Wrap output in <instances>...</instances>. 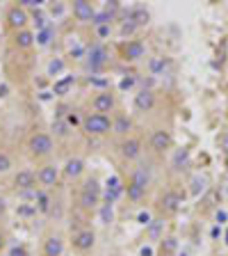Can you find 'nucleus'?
<instances>
[{"mask_svg":"<svg viewBox=\"0 0 228 256\" xmlns=\"http://www.w3.org/2000/svg\"><path fill=\"white\" fill-rule=\"evenodd\" d=\"M82 131L87 133V135H108L112 131V119L108 115H98V112H92L82 119Z\"/></svg>","mask_w":228,"mask_h":256,"instance_id":"f257e3e1","label":"nucleus"},{"mask_svg":"<svg viewBox=\"0 0 228 256\" xmlns=\"http://www.w3.org/2000/svg\"><path fill=\"white\" fill-rule=\"evenodd\" d=\"M108 60H110L108 48H105L103 44H94L92 48L87 50V62H85V69H87L89 73H98V71L108 64Z\"/></svg>","mask_w":228,"mask_h":256,"instance_id":"f03ea898","label":"nucleus"},{"mask_svg":"<svg viewBox=\"0 0 228 256\" xmlns=\"http://www.w3.org/2000/svg\"><path fill=\"white\" fill-rule=\"evenodd\" d=\"M27 149H30V153H32V156L44 158V156L53 153V149H55L53 137H50L48 133H34V135L30 137V142H27Z\"/></svg>","mask_w":228,"mask_h":256,"instance_id":"7ed1b4c3","label":"nucleus"},{"mask_svg":"<svg viewBox=\"0 0 228 256\" xmlns=\"http://www.w3.org/2000/svg\"><path fill=\"white\" fill-rule=\"evenodd\" d=\"M123 192H125V186H123V181H121V176H116V174L108 176V181H105V186H103L105 204H110V206H112V204L116 202Z\"/></svg>","mask_w":228,"mask_h":256,"instance_id":"20e7f679","label":"nucleus"},{"mask_svg":"<svg viewBox=\"0 0 228 256\" xmlns=\"http://www.w3.org/2000/svg\"><path fill=\"white\" fill-rule=\"evenodd\" d=\"M114 105H116V98H114V94L110 92V89L98 92L96 96H94V101H92L94 112H98V115H108V112H112Z\"/></svg>","mask_w":228,"mask_h":256,"instance_id":"39448f33","label":"nucleus"},{"mask_svg":"<svg viewBox=\"0 0 228 256\" xmlns=\"http://www.w3.org/2000/svg\"><path fill=\"white\" fill-rule=\"evenodd\" d=\"M27 21H30V14H27L21 5L9 7V11H7V23H9V27H14L16 32H21V30H25Z\"/></svg>","mask_w":228,"mask_h":256,"instance_id":"423d86ee","label":"nucleus"},{"mask_svg":"<svg viewBox=\"0 0 228 256\" xmlns=\"http://www.w3.org/2000/svg\"><path fill=\"white\" fill-rule=\"evenodd\" d=\"M60 179V167L57 165H44V167L37 172V181L41 183L44 188H53Z\"/></svg>","mask_w":228,"mask_h":256,"instance_id":"0eeeda50","label":"nucleus"},{"mask_svg":"<svg viewBox=\"0 0 228 256\" xmlns=\"http://www.w3.org/2000/svg\"><path fill=\"white\" fill-rule=\"evenodd\" d=\"M94 243H96V234L92 229H82L73 236V247L78 252H89L94 247Z\"/></svg>","mask_w":228,"mask_h":256,"instance_id":"6e6552de","label":"nucleus"},{"mask_svg":"<svg viewBox=\"0 0 228 256\" xmlns=\"http://www.w3.org/2000/svg\"><path fill=\"white\" fill-rule=\"evenodd\" d=\"M94 14H96V9L92 7V2H85V0H76L73 2V16L80 23H92Z\"/></svg>","mask_w":228,"mask_h":256,"instance_id":"1a4fd4ad","label":"nucleus"},{"mask_svg":"<svg viewBox=\"0 0 228 256\" xmlns=\"http://www.w3.org/2000/svg\"><path fill=\"white\" fill-rule=\"evenodd\" d=\"M14 186H16V190L37 188V174H34L32 169H21V172L14 176Z\"/></svg>","mask_w":228,"mask_h":256,"instance_id":"9d476101","label":"nucleus"},{"mask_svg":"<svg viewBox=\"0 0 228 256\" xmlns=\"http://www.w3.org/2000/svg\"><path fill=\"white\" fill-rule=\"evenodd\" d=\"M123 55L128 62H137L141 60L144 55H146V46H144V41H139V39H135V41H128L123 48Z\"/></svg>","mask_w":228,"mask_h":256,"instance_id":"9b49d317","label":"nucleus"},{"mask_svg":"<svg viewBox=\"0 0 228 256\" xmlns=\"http://www.w3.org/2000/svg\"><path fill=\"white\" fill-rule=\"evenodd\" d=\"M62 252H64V240H62V236H48L44 243V256H62Z\"/></svg>","mask_w":228,"mask_h":256,"instance_id":"f8f14e48","label":"nucleus"},{"mask_svg":"<svg viewBox=\"0 0 228 256\" xmlns=\"http://www.w3.org/2000/svg\"><path fill=\"white\" fill-rule=\"evenodd\" d=\"M153 103H155V96H153L151 89H141V92L135 94V108L139 112H148L153 108Z\"/></svg>","mask_w":228,"mask_h":256,"instance_id":"ddd939ff","label":"nucleus"},{"mask_svg":"<svg viewBox=\"0 0 228 256\" xmlns=\"http://www.w3.org/2000/svg\"><path fill=\"white\" fill-rule=\"evenodd\" d=\"M139 153H141V142L139 140H125L123 144H121V156H123L125 160H135L139 158Z\"/></svg>","mask_w":228,"mask_h":256,"instance_id":"4468645a","label":"nucleus"},{"mask_svg":"<svg viewBox=\"0 0 228 256\" xmlns=\"http://www.w3.org/2000/svg\"><path fill=\"white\" fill-rule=\"evenodd\" d=\"M85 172V160L82 158H69L64 165V176L66 179H78Z\"/></svg>","mask_w":228,"mask_h":256,"instance_id":"2eb2a0df","label":"nucleus"},{"mask_svg":"<svg viewBox=\"0 0 228 256\" xmlns=\"http://www.w3.org/2000/svg\"><path fill=\"white\" fill-rule=\"evenodd\" d=\"M130 131H132V119L128 115H119L112 121V133H116V135H128Z\"/></svg>","mask_w":228,"mask_h":256,"instance_id":"dca6fc26","label":"nucleus"},{"mask_svg":"<svg viewBox=\"0 0 228 256\" xmlns=\"http://www.w3.org/2000/svg\"><path fill=\"white\" fill-rule=\"evenodd\" d=\"M169 144H171V135L167 131H155L151 135V147L155 151H164V149H169Z\"/></svg>","mask_w":228,"mask_h":256,"instance_id":"f3484780","label":"nucleus"},{"mask_svg":"<svg viewBox=\"0 0 228 256\" xmlns=\"http://www.w3.org/2000/svg\"><path fill=\"white\" fill-rule=\"evenodd\" d=\"M73 85H76V78H73V76H64V78H60V80H55L53 94H55V96H64V94L69 92Z\"/></svg>","mask_w":228,"mask_h":256,"instance_id":"a211bd4d","label":"nucleus"},{"mask_svg":"<svg viewBox=\"0 0 228 256\" xmlns=\"http://www.w3.org/2000/svg\"><path fill=\"white\" fill-rule=\"evenodd\" d=\"M14 44H16L18 48H30V46H34V32H30V30H21V32H16Z\"/></svg>","mask_w":228,"mask_h":256,"instance_id":"6ab92c4d","label":"nucleus"},{"mask_svg":"<svg viewBox=\"0 0 228 256\" xmlns=\"http://www.w3.org/2000/svg\"><path fill=\"white\" fill-rule=\"evenodd\" d=\"M128 18H130L137 27H141V25H146V23H148V11L144 9V7H135V9L130 11V16H128Z\"/></svg>","mask_w":228,"mask_h":256,"instance_id":"aec40b11","label":"nucleus"},{"mask_svg":"<svg viewBox=\"0 0 228 256\" xmlns=\"http://www.w3.org/2000/svg\"><path fill=\"white\" fill-rule=\"evenodd\" d=\"M125 195H128V199L130 202H139V199H144V195H146V188L137 186V183H128V188H125Z\"/></svg>","mask_w":228,"mask_h":256,"instance_id":"412c9836","label":"nucleus"},{"mask_svg":"<svg viewBox=\"0 0 228 256\" xmlns=\"http://www.w3.org/2000/svg\"><path fill=\"white\" fill-rule=\"evenodd\" d=\"M82 192H89V195H96V197H103V186L98 183V179H87L82 183Z\"/></svg>","mask_w":228,"mask_h":256,"instance_id":"4be33fe9","label":"nucleus"},{"mask_svg":"<svg viewBox=\"0 0 228 256\" xmlns=\"http://www.w3.org/2000/svg\"><path fill=\"white\" fill-rule=\"evenodd\" d=\"M178 204H180V197L176 195V192H167V195L162 197V208L169 213H174L176 208H178Z\"/></svg>","mask_w":228,"mask_h":256,"instance_id":"5701e85b","label":"nucleus"},{"mask_svg":"<svg viewBox=\"0 0 228 256\" xmlns=\"http://www.w3.org/2000/svg\"><path fill=\"white\" fill-rule=\"evenodd\" d=\"M50 195L48 192H44V190H39V197H37V202H34V206H37V211L39 213H48L50 211Z\"/></svg>","mask_w":228,"mask_h":256,"instance_id":"b1692460","label":"nucleus"},{"mask_svg":"<svg viewBox=\"0 0 228 256\" xmlns=\"http://www.w3.org/2000/svg\"><path fill=\"white\" fill-rule=\"evenodd\" d=\"M53 34H55L53 25H48L46 30H41V32L34 34V44H39V46H48V44H50V39H53Z\"/></svg>","mask_w":228,"mask_h":256,"instance_id":"393cba45","label":"nucleus"},{"mask_svg":"<svg viewBox=\"0 0 228 256\" xmlns=\"http://www.w3.org/2000/svg\"><path fill=\"white\" fill-rule=\"evenodd\" d=\"M98 202H101V197L89 195V192H80V206H82V208L92 211V208H96V206H98Z\"/></svg>","mask_w":228,"mask_h":256,"instance_id":"a878e982","label":"nucleus"},{"mask_svg":"<svg viewBox=\"0 0 228 256\" xmlns=\"http://www.w3.org/2000/svg\"><path fill=\"white\" fill-rule=\"evenodd\" d=\"M169 66V60H164V57H155V60L148 62V69H151L153 76H160V73H164V69Z\"/></svg>","mask_w":228,"mask_h":256,"instance_id":"bb28decb","label":"nucleus"},{"mask_svg":"<svg viewBox=\"0 0 228 256\" xmlns=\"http://www.w3.org/2000/svg\"><path fill=\"white\" fill-rule=\"evenodd\" d=\"M132 183H137V186H141V188L148 186V169L144 167V165H141L135 174H132Z\"/></svg>","mask_w":228,"mask_h":256,"instance_id":"cd10ccee","label":"nucleus"},{"mask_svg":"<svg viewBox=\"0 0 228 256\" xmlns=\"http://www.w3.org/2000/svg\"><path fill=\"white\" fill-rule=\"evenodd\" d=\"M46 71H48V76H60V73H62V71H64V60H62V57H55V60H50L48 62V69H46Z\"/></svg>","mask_w":228,"mask_h":256,"instance_id":"c85d7f7f","label":"nucleus"},{"mask_svg":"<svg viewBox=\"0 0 228 256\" xmlns=\"http://www.w3.org/2000/svg\"><path fill=\"white\" fill-rule=\"evenodd\" d=\"M16 213L21 218H32V215H37V206H34V204H18Z\"/></svg>","mask_w":228,"mask_h":256,"instance_id":"c756f323","label":"nucleus"},{"mask_svg":"<svg viewBox=\"0 0 228 256\" xmlns=\"http://www.w3.org/2000/svg\"><path fill=\"white\" fill-rule=\"evenodd\" d=\"M53 133L57 137H66V135H69V126H66V121L64 119H55L53 121Z\"/></svg>","mask_w":228,"mask_h":256,"instance_id":"7c9ffc66","label":"nucleus"},{"mask_svg":"<svg viewBox=\"0 0 228 256\" xmlns=\"http://www.w3.org/2000/svg\"><path fill=\"white\" fill-rule=\"evenodd\" d=\"M16 192H18V199H23V202H37L39 197L37 188H27V190H16Z\"/></svg>","mask_w":228,"mask_h":256,"instance_id":"2f4dec72","label":"nucleus"},{"mask_svg":"<svg viewBox=\"0 0 228 256\" xmlns=\"http://www.w3.org/2000/svg\"><path fill=\"white\" fill-rule=\"evenodd\" d=\"M110 21H112V16H110L108 11H96V14H94V21H92V25H110Z\"/></svg>","mask_w":228,"mask_h":256,"instance_id":"473e14b6","label":"nucleus"},{"mask_svg":"<svg viewBox=\"0 0 228 256\" xmlns=\"http://www.w3.org/2000/svg\"><path fill=\"white\" fill-rule=\"evenodd\" d=\"M119 32H121V37H132V34L137 32V25L130 21V18H125V21L121 23V30H119Z\"/></svg>","mask_w":228,"mask_h":256,"instance_id":"72a5a7b5","label":"nucleus"},{"mask_svg":"<svg viewBox=\"0 0 228 256\" xmlns=\"http://www.w3.org/2000/svg\"><path fill=\"white\" fill-rule=\"evenodd\" d=\"M114 220V211L110 204H103V208H101V222L103 224H110Z\"/></svg>","mask_w":228,"mask_h":256,"instance_id":"f704fd0d","label":"nucleus"},{"mask_svg":"<svg viewBox=\"0 0 228 256\" xmlns=\"http://www.w3.org/2000/svg\"><path fill=\"white\" fill-rule=\"evenodd\" d=\"M9 169H11V158H9V153L0 151V174H7Z\"/></svg>","mask_w":228,"mask_h":256,"instance_id":"c9c22d12","label":"nucleus"},{"mask_svg":"<svg viewBox=\"0 0 228 256\" xmlns=\"http://www.w3.org/2000/svg\"><path fill=\"white\" fill-rule=\"evenodd\" d=\"M64 121H66V126H69V128H76V126H82V119L78 117V112H73V110H71L69 115L64 117Z\"/></svg>","mask_w":228,"mask_h":256,"instance_id":"e433bc0d","label":"nucleus"},{"mask_svg":"<svg viewBox=\"0 0 228 256\" xmlns=\"http://www.w3.org/2000/svg\"><path fill=\"white\" fill-rule=\"evenodd\" d=\"M41 5H44V0H21V7L23 9H41Z\"/></svg>","mask_w":228,"mask_h":256,"instance_id":"4c0bfd02","label":"nucleus"},{"mask_svg":"<svg viewBox=\"0 0 228 256\" xmlns=\"http://www.w3.org/2000/svg\"><path fill=\"white\" fill-rule=\"evenodd\" d=\"M162 224H164V222H160V220H155V222L148 224V234H151V238H153V240H155V238L160 236V231H162Z\"/></svg>","mask_w":228,"mask_h":256,"instance_id":"58836bf2","label":"nucleus"},{"mask_svg":"<svg viewBox=\"0 0 228 256\" xmlns=\"http://www.w3.org/2000/svg\"><path fill=\"white\" fill-rule=\"evenodd\" d=\"M187 156H190V151L187 149H178L174 156V167H180V163H185L187 160Z\"/></svg>","mask_w":228,"mask_h":256,"instance_id":"ea45409f","label":"nucleus"},{"mask_svg":"<svg viewBox=\"0 0 228 256\" xmlns=\"http://www.w3.org/2000/svg\"><path fill=\"white\" fill-rule=\"evenodd\" d=\"M135 82H137V78H135V76H125V78H123V80H121V82H119V87H121V89H123V92H125V89H130V87H135Z\"/></svg>","mask_w":228,"mask_h":256,"instance_id":"a19ab883","label":"nucleus"},{"mask_svg":"<svg viewBox=\"0 0 228 256\" xmlns=\"http://www.w3.org/2000/svg\"><path fill=\"white\" fill-rule=\"evenodd\" d=\"M192 192H194V195H199V190H203V188H206V179H201V176H196L194 181H192Z\"/></svg>","mask_w":228,"mask_h":256,"instance_id":"79ce46f5","label":"nucleus"},{"mask_svg":"<svg viewBox=\"0 0 228 256\" xmlns=\"http://www.w3.org/2000/svg\"><path fill=\"white\" fill-rule=\"evenodd\" d=\"M110 32H112V27H110V25H98V27H96V37H98V39L110 37Z\"/></svg>","mask_w":228,"mask_h":256,"instance_id":"37998d69","label":"nucleus"},{"mask_svg":"<svg viewBox=\"0 0 228 256\" xmlns=\"http://www.w3.org/2000/svg\"><path fill=\"white\" fill-rule=\"evenodd\" d=\"M137 222H139V224H146V227H148V224L153 222V220H151V213H148V211H141L139 215H137Z\"/></svg>","mask_w":228,"mask_h":256,"instance_id":"c03bdc74","label":"nucleus"},{"mask_svg":"<svg viewBox=\"0 0 228 256\" xmlns=\"http://www.w3.org/2000/svg\"><path fill=\"white\" fill-rule=\"evenodd\" d=\"M103 11H108L110 16H114V14L119 11V2H105V5H103Z\"/></svg>","mask_w":228,"mask_h":256,"instance_id":"a18cd8bd","label":"nucleus"},{"mask_svg":"<svg viewBox=\"0 0 228 256\" xmlns=\"http://www.w3.org/2000/svg\"><path fill=\"white\" fill-rule=\"evenodd\" d=\"M9 256H27V250L23 245H14L9 250Z\"/></svg>","mask_w":228,"mask_h":256,"instance_id":"49530a36","label":"nucleus"},{"mask_svg":"<svg viewBox=\"0 0 228 256\" xmlns=\"http://www.w3.org/2000/svg\"><path fill=\"white\" fill-rule=\"evenodd\" d=\"M89 85H96V87H105V85H108V80H105V78H94V76H89Z\"/></svg>","mask_w":228,"mask_h":256,"instance_id":"de8ad7c7","label":"nucleus"},{"mask_svg":"<svg viewBox=\"0 0 228 256\" xmlns=\"http://www.w3.org/2000/svg\"><path fill=\"white\" fill-rule=\"evenodd\" d=\"M39 98H41V101H50V98H53V92H39Z\"/></svg>","mask_w":228,"mask_h":256,"instance_id":"09e8293b","label":"nucleus"},{"mask_svg":"<svg viewBox=\"0 0 228 256\" xmlns=\"http://www.w3.org/2000/svg\"><path fill=\"white\" fill-rule=\"evenodd\" d=\"M9 96V87L7 85H0V98H7Z\"/></svg>","mask_w":228,"mask_h":256,"instance_id":"8fccbe9b","label":"nucleus"},{"mask_svg":"<svg viewBox=\"0 0 228 256\" xmlns=\"http://www.w3.org/2000/svg\"><path fill=\"white\" fill-rule=\"evenodd\" d=\"M139 256H153V247H141Z\"/></svg>","mask_w":228,"mask_h":256,"instance_id":"3c124183","label":"nucleus"},{"mask_svg":"<svg viewBox=\"0 0 228 256\" xmlns=\"http://www.w3.org/2000/svg\"><path fill=\"white\" fill-rule=\"evenodd\" d=\"M7 211V202H5V197H0V215Z\"/></svg>","mask_w":228,"mask_h":256,"instance_id":"603ef678","label":"nucleus"},{"mask_svg":"<svg viewBox=\"0 0 228 256\" xmlns=\"http://www.w3.org/2000/svg\"><path fill=\"white\" fill-rule=\"evenodd\" d=\"M7 245V238H5V234H2V231H0V252H2V247Z\"/></svg>","mask_w":228,"mask_h":256,"instance_id":"864d4df0","label":"nucleus"}]
</instances>
